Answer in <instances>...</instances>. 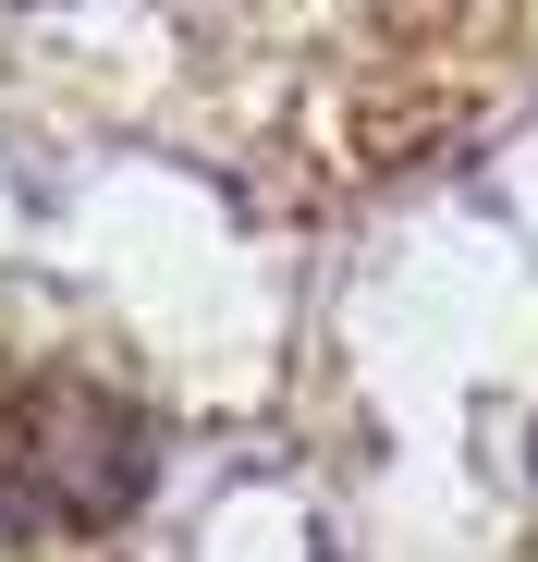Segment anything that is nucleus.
<instances>
[{
	"label": "nucleus",
	"mask_w": 538,
	"mask_h": 562,
	"mask_svg": "<svg viewBox=\"0 0 538 562\" xmlns=\"http://www.w3.org/2000/svg\"><path fill=\"white\" fill-rule=\"evenodd\" d=\"M526 452H538V440H526Z\"/></svg>",
	"instance_id": "nucleus-2"
},
{
	"label": "nucleus",
	"mask_w": 538,
	"mask_h": 562,
	"mask_svg": "<svg viewBox=\"0 0 538 562\" xmlns=\"http://www.w3.org/2000/svg\"><path fill=\"white\" fill-rule=\"evenodd\" d=\"M147 477H159V428L99 367H13L0 380V538L13 550L111 538L147 502Z\"/></svg>",
	"instance_id": "nucleus-1"
}]
</instances>
